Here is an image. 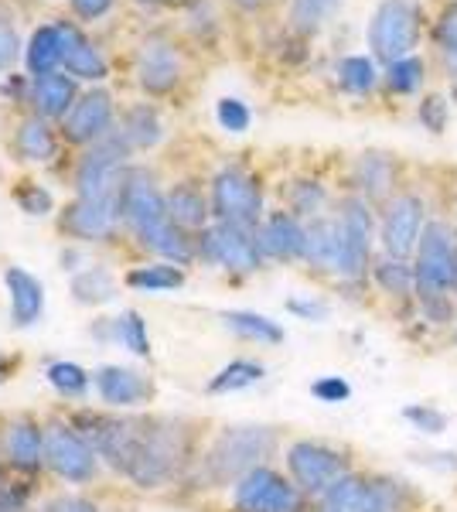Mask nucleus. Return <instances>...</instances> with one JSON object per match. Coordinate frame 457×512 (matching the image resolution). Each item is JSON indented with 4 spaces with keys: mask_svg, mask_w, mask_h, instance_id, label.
<instances>
[{
    "mask_svg": "<svg viewBox=\"0 0 457 512\" xmlns=\"http://www.w3.org/2000/svg\"><path fill=\"white\" fill-rule=\"evenodd\" d=\"M120 216L127 229L144 250H151L157 260L174 263V267H188L198 260L195 236L174 226L168 216V198L154 185V178L140 168H130L127 181L120 192Z\"/></svg>",
    "mask_w": 457,
    "mask_h": 512,
    "instance_id": "1",
    "label": "nucleus"
},
{
    "mask_svg": "<svg viewBox=\"0 0 457 512\" xmlns=\"http://www.w3.org/2000/svg\"><path fill=\"white\" fill-rule=\"evenodd\" d=\"M430 499L413 478L382 468H355L314 502V512H427Z\"/></svg>",
    "mask_w": 457,
    "mask_h": 512,
    "instance_id": "2",
    "label": "nucleus"
},
{
    "mask_svg": "<svg viewBox=\"0 0 457 512\" xmlns=\"http://www.w3.org/2000/svg\"><path fill=\"white\" fill-rule=\"evenodd\" d=\"M284 451V437L270 424H232L212 437L198 458V475L209 489H232L243 475L260 465H273Z\"/></svg>",
    "mask_w": 457,
    "mask_h": 512,
    "instance_id": "3",
    "label": "nucleus"
},
{
    "mask_svg": "<svg viewBox=\"0 0 457 512\" xmlns=\"http://www.w3.org/2000/svg\"><path fill=\"white\" fill-rule=\"evenodd\" d=\"M191 431L188 424L171 417H147L137 427L134 454H130L127 475L137 489H164L191 465Z\"/></svg>",
    "mask_w": 457,
    "mask_h": 512,
    "instance_id": "4",
    "label": "nucleus"
},
{
    "mask_svg": "<svg viewBox=\"0 0 457 512\" xmlns=\"http://www.w3.org/2000/svg\"><path fill=\"white\" fill-rule=\"evenodd\" d=\"M430 0H376L365 21V52L379 65L400 62L427 48Z\"/></svg>",
    "mask_w": 457,
    "mask_h": 512,
    "instance_id": "5",
    "label": "nucleus"
},
{
    "mask_svg": "<svg viewBox=\"0 0 457 512\" xmlns=\"http://www.w3.org/2000/svg\"><path fill=\"white\" fill-rule=\"evenodd\" d=\"M434 212H440V202H434L430 188H423L420 181H410L406 188H400L386 205L376 209L379 253L413 260L423 229H427V222L434 219Z\"/></svg>",
    "mask_w": 457,
    "mask_h": 512,
    "instance_id": "6",
    "label": "nucleus"
},
{
    "mask_svg": "<svg viewBox=\"0 0 457 512\" xmlns=\"http://www.w3.org/2000/svg\"><path fill=\"white\" fill-rule=\"evenodd\" d=\"M284 472L307 499L318 502L331 485H338L348 472H355V454L345 444L321 441V437H297L284 444Z\"/></svg>",
    "mask_w": 457,
    "mask_h": 512,
    "instance_id": "7",
    "label": "nucleus"
},
{
    "mask_svg": "<svg viewBox=\"0 0 457 512\" xmlns=\"http://www.w3.org/2000/svg\"><path fill=\"white\" fill-rule=\"evenodd\" d=\"M212 222H229V226L256 229L267 216V192L256 171L246 164H222L209 181Z\"/></svg>",
    "mask_w": 457,
    "mask_h": 512,
    "instance_id": "8",
    "label": "nucleus"
},
{
    "mask_svg": "<svg viewBox=\"0 0 457 512\" xmlns=\"http://www.w3.org/2000/svg\"><path fill=\"white\" fill-rule=\"evenodd\" d=\"M410 181H413L410 164H406L400 154L386 151V147H365V151H359L348 161L342 192L359 195L372 209H379V205H386L389 198L410 185Z\"/></svg>",
    "mask_w": 457,
    "mask_h": 512,
    "instance_id": "9",
    "label": "nucleus"
},
{
    "mask_svg": "<svg viewBox=\"0 0 457 512\" xmlns=\"http://www.w3.org/2000/svg\"><path fill=\"white\" fill-rule=\"evenodd\" d=\"M413 274H417V297L454 294L457 277V233L440 212L427 222L420 246L413 253Z\"/></svg>",
    "mask_w": 457,
    "mask_h": 512,
    "instance_id": "10",
    "label": "nucleus"
},
{
    "mask_svg": "<svg viewBox=\"0 0 457 512\" xmlns=\"http://www.w3.org/2000/svg\"><path fill=\"white\" fill-rule=\"evenodd\" d=\"M232 512H314V502L277 465H260L229 489Z\"/></svg>",
    "mask_w": 457,
    "mask_h": 512,
    "instance_id": "11",
    "label": "nucleus"
},
{
    "mask_svg": "<svg viewBox=\"0 0 457 512\" xmlns=\"http://www.w3.org/2000/svg\"><path fill=\"white\" fill-rule=\"evenodd\" d=\"M198 243V260H205L209 267L226 270L232 277H249L260 274L267 267L260 243H256V229L229 226V222H212L209 229L195 236Z\"/></svg>",
    "mask_w": 457,
    "mask_h": 512,
    "instance_id": "12",
    "label": "nucleus"
},
{
    "mask_svg": "<svg viewBox=\"0 0 457 512\" xmlns=\"http://www.w3.org/2000/svg\"><path fill=\"white\" fill-rule=\"evenodd\" d=\"M130 147L123 144L120 134H110L103 144L89 147L86 158L76 168V198H96V202H120L123 181L130 168Z\"/></svg>",
    "mask_w": 457,
    "mask_h": 512,
    "instance_id": "13",
    "label": "nucleus"
},
{
    "mask_svg": "<svg viewBox=\"0 0 457 512\" xmlns=\"http://www.w3.org/2000/svg\"><path fill=\"white\" fill-rule=\"evenodd\" d=\"M45 458L48 468L65 482H93L99 472V454L72 424L45 427Z\"/></svg>",
    "mask_w": 457,
    "mask_h": 512,
    "instance_id": "14",
    "label": "nucleus"
},
{
    "mask_svg": "<svg viewBox=\"0 0 457 512\" xmlns=\"http://www.w3.org/2000/svg\"><path fill=\"white\" fill-rule=\"evenodd\" d=\"M256 243H260L267 263H304L307 222L297 219L290 209H270L256 226Z\"/></svg>",
    "mask_w": 457,
    "mask_h": 512,
    "instance_id": "15",
    "label": "nucleus"
},
{
    "mask_svg": "<svg viewBox=\"0 0 457 512\" xmlns=\"http://www.w3.org/2000/svg\"><path fill=\"white\" fill-rule=\"evenodd\" d=\"M62 134L69 144L96 147L113 134V96L106 89H93V93L79 96L69 117L62 120Z\"/></svg>",
    "mask_w": 457,
    "mask_h": 512,
    "instance_id": "16",
    "label": "nucleus"
},
{
    "mask_svg": "<svg viewBox=\"0 0 457 512\" xmlns=\"http://www.w3.org/2000/svg\"><path fill=\"white\" fill-rule=\"evenodd\" d=\"M137 82L144 93L168 96L181 82V55L164 35H151L137 52Z\"/></svg>",
    "mask_w": 457,
    "mask_h": 512,
    "instance_id": "17",
    "label": "nucleus"
},
{
    "mask_svg": "<svg viewBox=\"0 0 457 512\" xmlns=\"http://www.w3.org/2000/svg\"><path fill=\"white\" fill-rule=\"evenodd\" d=\"M120 202H96V198H76L62 212V233L82 243H106L120 229Z\"/></svg>",
    "mask_w": 457,
    "mask_h": 512,
    "instance_id": "18",
    "label": "nucleus"
},
{
    "mask_svg": "<svg viewBox=\"0 0 457 512\" xmlns=\"http://www.w3.org/2000/svg\"><path fill=\"white\" fill-rule=\"evenodd\" d=\"M372 294H379L382 301L393 304V311L400 318L410 315L413 301H417V274H413V260H400V256L376 253L369 270Z\"/></svg>",
    "mask_w": 457,
    "mask_h": 512,
    "instance_id": "19",
    "label": "nucleus"
},
{
    "mask_svg": "<svg viewBox=\"0 0 457 512\" xmlns=\"http://www.w3.org/2000/svg\"><path fill=\"white\" fill-rule=\"evenodd\" d=\"M427 55L444 86H457V0H434Z\"/></svg>",
    "mask_w": 457,
    "mask_h": 512,
    "instance_id": "20",
    "label": "nucleus"
},
{
    "mask_svg": "<svg viewBox=\"0 0 457 512\" xmlns=\"http://www.w3.org/2000/svg\"><path fill=\"white\" fill-rule=\"evenodd\" d=\"M93 386H96V396L110 410L144 407V403L154 396L151 379L130 366H99L93 373Z\"/></svg>",
    "mask_w": 457,
    "mask_h": 512,
    "instance_id": "21",
    "label": "nucleus"
},
{
    "mask_svg": "<svg viewBox=\"0 0 457 512\" xmlns=\"http://www.w3.org/2000/svg\"><path fill=\"white\" fill-rule=\"evenodd\" d=\"M434 62L427 52L406 55L400 62L382 65V99L393 103H417V99L434 86Z\"/></svg>",
    "mask_w": 457,
    "mask_h": 512,
    "instance_id": "22",
    "label": "nucleus"
},
{
    "mask_svg": "<svg viewBox=\"0 0 457 512\" xmlns=\"http://www.w3.org/2000/svg\"><path fill=\"white\" fill-rule=\"evenodd\" d=\"M304 267L314 270L318 277H328V280L338 277V267H342V233H338L335 212H328V216H318V219L307 222Z\"/></svg>",
    "mask_w": 457,
    "mask_h": 512,
    "instance_id": "23",
    "label": "nucleus"
},
{
    "mask_svg": "<svg viewBox=\"0 0 457 512\" xmlns=\"http://www.w3.org/2000/svg\"><path fill=\"white\" fill-rule=\"evenodd\" d=\"M4 458L14 472L21 475H35L41 468L48 465L45 458V427L31 417H21L7 427V437H4Z\"/></svg>",
    "mask_w": 457,
    "mask_h": 512,
    "instance_id": "24",
    "label": "nucleus"
},
{
    "mask_svg": "<svg viewBox=\"0 0 457 512\" xmlns=\"http://www.w3.org/2000/svg\"><path fill=\"white\" fill-rule=\"evenodd\" d=\"M338 93L348 99H372L382 96V65L369 52H348L331 69Z\"/></svg>",
    "mask_w": 457,
    "mask_h": 512,
    "instance_id": "25",
    "label": "nucleus"
},
{
    "mask_svg": "<svg viewBox=\"0 0 457 512\" xmlns=\"http://www.w3.org/2000/svg\"><path fill=\"white\" fill-rule=\"evenodd\" d=\"M58 31H62V65L72 79H89L99 82L110 76V65H106L103 52L89 41L76 24L58 21Z\"/></svg>",
    "mask_w": 457,
    "mask_h": 512,
    "instance_id": "26",
    "label": "nucleus"
},
{
    "mask_svg": "<svg viewBox=\"0 0 457 512\" xmlns=\"http://www.w3.org/2000/svg\"><path fill=\"white\" fill-rule=\"evenodd\" d=\"M4 287H7V297H11L14 328L38 325L41 315H45V284H41L35 274H28L24 267H7Z\"/></svg>",
    "mask_w": 457,
    "mask_h": 512,
    "instance_id": "27",
    "label": "nucleus"
},
{
    "mask_svg": "<svg viewBox=\"0 0 457 512\" xmlns=\"http://www.w3.org/2000/svg\"><path fill=\"white\" fill-rule=\"evenodd\" d=\"M28 99L35 103V113L45 120H65L69 110L76 106V79L65 76V72H48V76L31 79Z\"/></svg>",
    "mask_w": 457,
    "mask_h": 512,
    "instance_id": "28",
    "label": "nucleus"
},
{
    "mask_svg": "<svg viewBox=\"0 0 457 512\" xmlns=\"http://www.w3.org/2000/svg\"><path fill=\"white\" fill-rule=\"evenodd\" d=\"M164 198H168L171 222L185 229V233L198 236L202 229L212 226V202H209V195H205L198 185H191V181H181V185H174Z\"/></svg>",
    "mask_w": 457,
    "mask_h": 512,
    "instance_id": "29",
    "label": "nucleus"
},
{
    "mask_svg": "<svg viewBox=\"0 0 457 512\" xmlns=\"http://www.w3.org/2000/svg\"><path fill=\"white\" fill-rule=\"evenodd\" d=\"M335 192L324 178H314V175H304V178H294L287 185V205L284 209L294 212L297 219L311 222L318 216H328L335 209Z\"/></svg>",
    "mask_w": 457,
    "mask_h": 512,
    "instance_id": "30",
    "label": "nucleus"
},
{
    "mask_svg": "<svg viewBox=\"0 0 457 512\" xmlns=\"http://www.w3.org/2000/svg\"><path fill=\"white\" fill-rule=\"evenodd\" d=\"M219 318L236 338L253 342V345H263V349H277V345H284V338H287L284 325L273 321L270 315H260V311L232 308V311H222Z\"/></svg>",
    "mask_w": 457,
    "mask_h": 512,
    "instance_id": "31",
    "label": "nucleus"
},
{
    "mask_svg": "<svg viewBox=\"0 0 457 512\" xmlns=\"http://www.w3.org/2000/svg\"><path fill=\"white\" fill-rule=\"evenodd\" d=\"M345 0H290L287 4V31L301 38H318L331 21L342 14Z\"/></svg>",
    "mask_w": 457,
    "mask_h": 512,
    "instance_id": "32",
    "label": "nucleus"
},
{
    "mask_svg": "<svg viewBox=\"0 0 457 512\" xmlns=\"http://www.w3.org/2000/svg\"><path fill=\"white\" fill-rule=\"evenodd\" d=\"M123 284L130 291H140V294H168V291H181L185 287V267H174V263H164V260H154V263H144V267H134Z\"/></svg>",
    "mask_w": 457,
    "mask_h": 512,
    "instance_id": "33",
    "label": "nucleus"
},
{
    "mask_svg": "<svg viewBox=\"0 0 457 512\" xmlns=\"http://www.w3.org/2000/svg\"><path fill=\"white\" fill-rule=\"evenodd\" d=\"M14 151L21 154V161H35V164H45L55 158L58 151V140L52 134V127H48L45 117H28L18 127V134H14Z\"/></svg>",
    "mask_w": 457,
    "mask_h": 512,
    "instance_id": "34",
    "label": "nucleus"
},
{
    "mask_svg": "<svg viewBox=\"0 0 457 512\" xmlns=\"http://www.w3.org/2000/svg\"><path fill=\"white\" fill-rule=\"evenodd\" d=\"M263 379H267V366H263L260 359H232L209 379L205 390L212 396H229V393H243L249 386L263 383Z\"/></svg>",
    "mask_w": 457,
    "mask_h": 512,
    "instance_id": "35",
    "label": "nucleus"
},
{
    "mask_svg": "<svg viewBox=\"0 0 457 512\" xmlns=\"http://www.w3.org/2000/svg\"><path fill=\"white\" fill-rule=\"evenodd\" d=\"M413 120H417L420 130H427L430 137H444L454 120V103H451V96H447V89L430 86L427 93L413 103Z\"/></svg>",
    "mask_w": 457,
    "mask_h": 512,
    "instance_id": "36",
    "label": "nucleus"
},
{
    "mask_svg": "<svg viewBox=\"0 0 457 512\" xmlns=\"http://www.w3.org/2000/svg\"><path fill=\"white\" fill-rule=\"evenodd\" d=\"M24 62H28L31 76H48L62 65V31L58 24H45L38 28L28 41V52H24Z\"/></svg>",
    "mask_w": 457,
    "mask_h": 512,
    "instance_id": "37",
    "label": "nucleus"
},
{
    "mask_svg": "<svg viewBox=\"0 0 457 512\" xmlns=\"http://www.w3.org/2000/svg\"><path fill=\"white\" fill-rule=\"evenodd\" d=\"M116 134L123 137V144L134 151V147H140V151H147V147H154L157 140L164 137V127H161V117H157L154 106L140 103L134 106V110H127V117H123V127L116 130Z\"/></svg>",
    "mask_w": 457,
    "mask_h": 512,
    "instance_id": "38",
    "label": "nucleus"
},
{
    "mask_svg": "<svg viewBox=\"0 0 457 512\" xmlns=\"http://www.w3.org/2000/svg\"><path fill=\"white\" fill-rule=\"evenodd\" d=\"M72 297H76L79 304H89V308H96V304H110L116 297V277L113 270L99 267H82L79 274H72Z\"/></svg>",
    "mask_w": 457,
    "mask_h": 512,
    "instance_id": "39",
    "label": "nucleus"
},
{
    "mask_svg": "<svg viewBox=\"0 0 457 512\" xmlns=\"http://www.w3.org/2000/svg\"><path fill=\"white\" fill-rule=\"evenodd\" d=\"M45 379L58 396H65V400H82V396L93 390V373H86L79 362H65V359L52 362V366L45 369Z\"/></svg>",
    "mask_w": 457,
    "mask_h": 512,
    "instance_id": "40",
    "label": "nucleus"
},
{
    "mask_svg": "<svg viewBox=\"0 0 457 512\" xmlns=\"http://www.w3.org/2000/svg\"><path fill=\"white\" fill-rule=\"evenodd\" d=\"M113 345H123L130 355L147 359L151 355V335H147V321L140 311H123L120 318H113Z\"/></svg>",
    "mask_w": 457,
    "mask_h": 512,
    "instance_id": "41",
    "label": "nucleus"
},
{
    "mask_svg": "<svg viewBox=\"0 0 457 512\" xmlns=\"http://www.w3.org/2000/svg\"><path fill=\"white\" fill-rule=\"evenodd\" d=\"M403 420L423 437H444L451 431V417H447V410H440L437 403H406Z\"/></svg>",
    "mask_w": 457,
    "mask_h": 512,
    "instance_id": "42",
    "label": "nucleus"
},
{
    "mask_svg": "<svg viewBox=\"0 0 457 512\" xmlns=\"http://www.w3.org/2000/svg\"><path fill=\"white\" fill-rule=\"evenodd\" d=\"M215 120H219V127L226 130V134L239 137L253 127V110H249L239 96H222L219 103H215Z\"/></svg>",
    "mask_w": 457,
    "mask_h": 512,
    "instance_id": "43",
    "label": "nucleus"
},
{
    "mask_svg": "<svg viewBox=\"0 0 457 512\" xmlns=\"http://www.w3.org/2000/svg\"><path fill=\"white\" fill-rule=\"evenodd\" d=\"M284 308L297 321H307V325H324V321L331 318V304L318 294H294V297H287Z\"/></svg>",
    "mask_w": 457,
    "mask_h": 512,
    "instance_id": "44",
    "label": "nucleus"
},
{
    "mask_svg": "<svg viewBox=\"0 0 457 512\" xmlns=\"http://www.w3.org/2000/svg\"><path fill=\"white\" fill-rule=\"evenodd\" d=\"M410 461L437 475H457V451H447V448H413Z\"/></svg>",
    "mask_w": 457,
    "mask_h": 512,
    "instance_id": "45",
    "label": "nucleus"
},
{
    "mask_svg": "<svg viewBox=\"0 0 457 512\" xmlns=\"http://www.w3.org/2000/svg\"><path fill=\"white\" fill-rule=\"evenodd\" d=\"M311 396L318 403H328V407H338V403L352 400V383L345 376H318L311 383Z\"/></svg>",
    "mask_w": 457,
    "mask_h": 512,
    "instance_id": "46",
    "label": "nucleus"
},
{
    "mask_svg": "<svg viewBox=\"0 0 457 512\" xmlns=\"http://www.w3.org/2000/svg\"><path fill=\"white\" fill-rule=\"evenodd\" d=\"M14 198H18L21 212H28V216H48V212L55 209L52 192H48V188H41V185H35V181H24Z\"/></svg>",
    "mask_w": 457,
    "mask_h": 512,
    "instance_id": "47",
    "label": "nucleus"
},
{
    "mask_svg": "<svg viewBox=\"0 0 457 512\" xmlns=\"http://www.w3.org/2000/svg\"><path fill=\"white\" fill-rule=\"evenodd\" d=\"M28 482H0V512H28Z\"/></svg>",
    "mask_w": 457,
    "mask_h": 512,
    "instance_id": "48",
    "label": "nucleus"
},
{
    "mask_svg": "<svg viewBox=\"0 0 457 512\" xmlns=\"http://www.w3.org/2000/svg\"><path fill=\"white\" fill-rule=\"evenodd\" d=\"M45 512H103V509L93 499H86V495H55L45 506Z\"/></svg>",
    "mask_w": 457,
    "mask_h": 512,
    "instance_id": "49",
    "label": "nucleus"
},
{
    "mask_svg": "<svg viewBox=\"0 0 457 512\" xmlns=\"http://www.w3.org/2000/svg\"><path fill=\"white\" fill-rule=\"evenodd\" d=\"M14 59H18V35H14L11 21L0 14V69H11Z\"/></svg>",
    "mask_w": 457,
    "mask_h": 512,
    "instance_id": "50",
    "label": "nucleus"
},
{
    "mask_svg": "<svg viewBox=\"0 0 457 512\" xmlns=\"http://www.w3.org/2000/svg\"><path fill=\"white\" fill-rule=\"evenodd\" d=\"M113 4H116V0H72V11H76L79 18H86V21H96V18H103Z\"/></svg>",
    "mask_w": 457,
    "mask_h": 512,
    "instance_id": "51",
    "label": "nucleus"
},
{
    "mask_svg": "<svg viewBox=\"0 0 457 512\" xmlns=\"http://www.w3.org/2000/svg\"><path fill=\"white\" fill-rule=\"evenodd\" d=\"M440 216L451 222V229L457 233V185H447V195L440 198Z\"/></svg>",
    "mask_w": 457,
    "mask_h": 512,
    "instance_id": "52",
    "label": "nucleus"
},
{
    "mask_svg": "<svg viewBox=\"0 0 457 512\" xmlns=\"http://www.w3.org/2000/svg\"><path fill=\"white\" fill-rule=\"evenodd\" d=\"M62 267L72 270V274H79V270L89 267V263H82V253L79 250H62Z\"/></svg>",
    "mask_w": 457,
    "mask_h": 512,
    "instance_id": "53",
    "label": "nucleus"
},
{
    "mask_svg": "<svg viewBox=\"0 0 457 512\" xmlns=\"http://www.w3.org/2000/svg\"><path fill=\"white\" fill-rule=\"evenodd\" d=\"M236 7H243V11H263V7L270 4V0H232Z\"/></svg>",
    "mask_w": 457,
    "mask_h": 512,
    "instance_id": "54",
    "label": "nucleus"
},
{
    "mask_svg": "<svg viewBox=\"0 0 457 512\" xmlns=\"http://www.w3.org/2000/svg\"><path fill=\"white\" fill-rule=\"evenodd\" d=\"M7 376H11V359H7V355H0V386L7 383Z\"/></svg>",
    "mask_w": 457,
    "mask_h": 512,
    "instance_id": "55",
    "label": "nucleus"
},
{
    "mask_svg": "<svg viewBox=\"0 0 457 512\" xmlns=\"http://www.w3.org/2000/svg\"><path fill=\"white\" fill-rule=\"evenodd\" d=\"M451 342H454V349H457V321H454V332H451Z\"/></svg>",
    "mask_w": 457,
    "mask_h": 512,
    "instance_id": "56",
    "label": "nucleus"
},
{
    "mask_svg": "<svg viewBox=\"0 0 457 512\" xmlns=\"http://www.w3.org/2000/svg\"><path fill=\"white\" fill-rule=\"evenodd\" d=\"M0 458H4V454H0Z\"/></svg>",
    "mask_w": 457,
    "mask_h": 512,
    "instance_id": "57",
    "label": "nucleus"
}]
</instances>
